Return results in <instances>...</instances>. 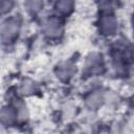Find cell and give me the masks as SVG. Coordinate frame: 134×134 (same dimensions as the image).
<instances>
[{"instance_id": "cell-1", "label": "cell", "mask_w": 134, "mask_h": 134, "mask_svg": "<svg viewBox=\"0 0 134 134\" xmlns=\"http://www.w3.org/2000/svg\"><path fill=\"white\" fill-rule=\"evenodd\" d=\"M20 29V20L18 18L7 19L1 27V38L4 43H8L14 40Z\"/></svg>"}, {"instance_id": "cell-2", "label": "cell", "mask_w": 134, "mask_h": 134, "mask_svg": "<svg viewBox=\"0 0 134 134\" xmlns=\"http://www.w3.org/2000/svg\"><path fill=\"white\" fill-rule=\"evenodd\" d=\"M44 31L49 38H57L62 32V24L57 18H49L44 23Z\"/></svg>"}, {"instance_id": "cell-3", "label": "cell", "mask_w": 134, "mask_h": 134, "mask_svg": "<svg viewBox=\"0 0 134 134\" xmlns=\"http://www.w3.org/2000/svg\"><path fill=\"white\" fill-rule=\"evenodd\" d=\"M99 29L104 35H112L116 29L115 18L109 13H107L99 20Z\"/></svg>"}, {"instance_id": "cell-4", "label": "cell", "mask_w": 134, "mask_h": 134, "mask_svg": "<svg viewBox=\"0 0 134 134\" xmlns=\"http://www.w3.org/2000/svg\"><path fill=\"white\" fill-rule=\"evenodd\" d=\"M86 67L92 73H98V72L103 71V69H104V63H103L102 57L99 54H97V53L91 54L87 59Z\"/></svg>"}, {"instance_id": "cell-5", "label": "cell", "mask_w": 134, "mask_h": 134, "mask_svg": "<svg viewBox=\"0 0 134 134\" xmlns=\"http://www.w3.org/2000/svg\"><path fill=\"white\" fill-rule=\"evenodd\" d=\"M17 115L18 113L13 109V108H3L2 112H1V120H2V124L5 125V126H10L13 125L16 119H17Z\"/></svg>"}, {"instance_id": "cell-6", "label": "cell", "mask_w": 134, "mask_h": 134, "mask_svg": "<svg viewBox=\"0 0 134 134\" xmlns=\"http://www.w3.org/2000/svg\"><path fill=\"white\" fill-rule=\"evenodd\" d=\"M73 71H74V67L71 63L69 62H65L63 64H61L59 67H58V76L61 77L62 80H67L69 79L72 74H73Z\"/></svg>"}, {"instance_id": "cell-7", "label": "cell", "mask_w": 134, "mask_h": 134, "mask_svg": "<svg viewBox=\"0 0 134 134\" xmlns=\"http://www.w3.org/2000/svg\"><path fill=\"white\" fill-rule=\"evenodd\" d=\"M103 94L99 91H95L93 93H91L87 98H86V104L89 108L91 109H95L97 107L100 106V104L103 103Z\"/></svg>"}, {"instance_id": "cell-8", "label": "cell", "mask_w": 134, "mask_h": 134, "mask_svg": "<svg viewBox=\"0 0 134 134\" xmlns=\"http://www.w3.org/2000/svg\"><path fill=\"white\" fill-rule=\"evenodd\" d=\"M73 6L72 0H58L57 2V9L61 14H68L71 12Z\"/></svg>"}, {"instance_id": "cell-9", "label": "cell", "mask_w": 134, "mask_h": 134, "mask_svg": "<svg viewBox=\"0 0 134 134\" xmlns=\"http://www.w3.org/2000/svg\"><path fill=\"white\" fill-rule=\"evenodd\" d=\"M42 5H43L42 0H26V7L32 14L38 13L41 9Z\"/></svg>"}, {"instance_id": "cell-10", "label": "cell", "mask_w": 134, "mask_h": 134, "mask_svg": "<svg viewBox=\"0 0 134 134\" xmlns=\"http://www.w3.org/2000/svg\"><path fill=\"white\" fill-rule=\"evenodd\" d=\"M36 89V86H35V83L31 82L30 80H25L23 83H22V86H21V90L24 94H30L35 91Z\"/></svg>"}, {"instance_id": "cell-11", "label": "cell", "mask_w": 134, "mask_h": 134, "mask_svg": "<svg viewBox=\"0 0 134 134\" xmlns=\"http://www.w3.org/2000/svg\"><path fill=\"white\" fill-rule=\"evenodd\" d=\"M113 6H114V0H102L100 1V8L104 12L109 13Z\"/></svg>"}, {"instance_id": "cell-12", "label": "cell", "mask_w": 134, "mask_h": 134, "mask_svg": "<svg viewBox=\"0 0 134 134\" xmlns=\"http://www.w3.org/2000/svg\"><path fill=\"white\" fill-rule=\"evenodd\" d=\"M17 113H18V116L21 118V119H26L27 118V111H26V108L24 105H18L17 106Z\"/></svg>"}, {"instance_id": "cell-13", "label": "cell", "mask_w": 134, "mask_h": 134, "mask_svg": "<svg viewBox=\"0 0 134 134\" xmlns=\"http://www.w3.org/2000/svg\"><path fill=\"white\" fill-rule=\"evenodd\" d=\"M12 5H13L12 0H1V8H2V13H3V14L7 13V12L10 9Z\"/></svg>"}, {"instance_id": "cell-14", "label": "cell", "mask_w": 134, "mask_h": 134, "mask_svg": "<svg viewBox=\"0 0 134 134\" xmlns=\"http://www.w3.org/2000/svg\"><path fill=\"white\" fill-rule=\"evenodd\" d=\"M133 105H134V98H133Z\"/></svg>"}]
</instances>
